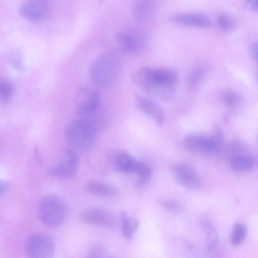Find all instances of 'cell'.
Masks as SVG:
<instances>
[{
  "mask_svg": "<svg viewBox=\"0 0 258 258\" xmlns=\"http://www.w3.org/2000/svg\"><path fill=\"white\" fill-rule=\"evenodd\" d=\"M9 187V183L6 180H1L0 183V194L1 196L5 194Z\"/></svg>",
  "mask_w": 258,
  "mask_h": 258,
  "instance_id": "31",
  "label": "cell"
},
{
  "mask_svg": "<svg viewBox=\"0 0 258 258\" xmlns=\"http://www.w3.org/2000/svg\"><path fill=\"white\" fill-rule=\"evenodd\" d=\"M99 104V94L93 88L83 86L77 90L74 105L78 114L83 116L90 115L96 111Z\"/></svg>",
  "mask_w": 258,
  "mask_h": 258,
  "instance_id": "7",
  "label": "cell"
},
{
  "mask_svg": "<svg viewBox=\"0 0 258 258\" xmlns=\"http://www.w3.org/2000/svg\"><path fill=\"white\" fill-rule=\"evenodd\" d=\"M118 49L123 54H128L138 49V41L134 35L129 32L119 31L115 34Z\"/></svg>",
  "mask_w": 258,
  "mask_h": 258,
  "instance_id": "16",
  "label": "cell"
},
{
  "mask_svg": "<svg viewBox=\"0 0 258 258\" xmlns=\"http://www.w3.org/2000/svg\"><path fill=\"white\" fill-rule=\"evenodd\" d=\"M200 224L206 236V248L211 250L216 247L219 241L217 231L213 224L207 220H202Z\"/></svg>",
  "mask_w": 258,
  "mask_h": 258,
  "instance_id": "19",
  "label": "cell"
},
{
  "mask_svg": "<svg viewBox=\"0 0 258 258\" xmlns=\"http://www.w3.org/2000/svg\"><path fill=\"white\" fill-rule=\"evenodd\" d=\"M254 164L253 159L245 155H241L232 158L230 165L231 168L236 171L247 170L251 169Z\"/></svg>",
  "mask_w": 258,
  "mask_h": 258,
  "instance_id": "20",
  "label": "cell"
},
{
  "mask_svg": "<svg viewBox=\"0 0 258 258\" xmlns=\"http://www.w3.org/2000/svg\"><path fill=\"white\" fill-rule=\"evenodd\" d=\"M96 129L94 122L85 116L70 121L66 126L64 136L68 143L78 149H86L94 142Z\"/></svg>",
  "mask_w": 258,
  "mask_h": 258,
  "instance_id": "3",
  "label": "cell"
},
{
  "mask_svg": "<svg viewBox=\"0 0 258 258\" xmlns=\"http://www.w3.org/2000/svg\"><path fill=\"white\" fill-rule=\"evenodd\" d=\"M250 52L253 59L258 66V41L252 43L250 47Z\"/></svg>",
  "mask_w": 258,
  "mask_h": 258,
  "instance_id": "29",
  "label": "cell"
},
{
  "mask_svg": "<svg viewBox=\"0 0 258 258\" xmlns=\"http://www.w3.org/2000/svg\"><path fill=\"white\" fill-rule=\"evenodd\" d=\"M138 161L127 152L121 151L115 156L114 164L119 171L134 173Z\"/></svg>",
  "mask_w": 258,
  "mask_h": 258,
  "instance_id": "17",
  "label": "cell"
},
{
  "mask_svg": "<svg viewBox=\"0 0 258 258\" xmlns=\"http://www.w3.org/2000/svg\"><path fill=\"white\" fill-rule=\"evenodd\" d=\"M182 144L191 153L205 157L217 155L220 150L211 135L200 133L186 135L183 139Z\"/></svg>",
  "mask_w": 258,
  "mask_h": 258,
  "instance_id": "5",
  "label": "cell"
},
{
  "mask_svg": "<svg viewBox=\"0 0 258 258\" xmlns=\"http://www.w3.org/2000/svg\"><path fill=\"white\" fill-rule=\"evenodd\" d=\"M204 76V71L202 68H198L191 74L189 79V84L195 87L198 86Z\"/></svg>",
  "mask_w": 258,
  "mask_h": 258,
  "instance_id": "27",
  "label": "cell"
},
{
  "mask_svg": "<svg viewBox=\"0 0 258 258\" xmlns=\"http://www.w3.org/2000/svg\"><path fill=\"white\" fill-rule=\"evenodd\" d=\"M81 220L84 223L114 229L117 225L115 215L111 212L98 207L84 210L80 214Z\"/></svg>",
  "mask_w": 258,
  "mask_h": 258,
  "instance_id": "8",
  "label": "cell"
},
{
  "mask_svg": "<svg viewBox=\"0 0 258 258\" xmlns=\"http://www.w3.org/2000/svg\"><path fill=\"white\" fill-rule=\"evenodd\" d=\"M108 258H114V257H108Z\"/></svg>",
  "mask_w": 258,
  "mask_h": 258,
  "instance_id": "32",
  "label": "cell"
},
{
  "mask_svg": "<svg viewBox=\"0 0 258 258\" xmlns=\"http://www.w3.org/2000/svg\"><path fill=\"white\" fill-rule=\"evenodd\" d=\"M161 206L166 210L174 213H180L182 209L176 201L171 200H164L160 202Z\"/></svg>",
  "mask_w": 258,
  "mask_h": 258,
  "instance_id": "26",
  "label": "cell"
},
{
  "mask_svg": "<svg viewBox=\"0 0 258 258\" xmlns=\"http://www.w3.org/2000/svg\"><path fill=\"white\" fill-rule=\"evenodd\" d=\"M37 214L39 220L44 225L50 227H58L61 225L67 218L68 206L60 197L48 195L39 201Z\"/></svg>",
  "mask_w": 258,
  "mask_h": 258,
  "instance_id": "4",
  "label": "cell"
},
{
  "mask_svg": "<svg viewBox=\"0 0 258 258\" xmlns=\"http://www.w3.org/2000/svg\"><path fill=\"white\" fill-rule=\"evenodd\" d=\"M135 101L139 109L150 116L159 126L163 125L164 121V112L162 107L155 100L136 94Z\"/></svg>",
  "mask_w": 258,
  "mask_h": 258,
  "instance_id": "11",
  "label": "cell"
},
{
  "mask_svg": "<svg viewBox=\"0 0 258 258\" xmlns=\"http://www.w3.org/2000/svg\"><path fill=\"white\" fill-rule=\"evenodd\" d=\"M134 173L138 177L137 185L139 187L148 181L151 176V171L150 167L146 164L140 161L138 162Z\"/></svg>",
  "mask_w": 258,
  "mask_h": 258,
  "instance_id": "22",
  "label": "cell"
},
{
  "mask_svg": "<svg viewBox=\"0 0 258 258\" xmlns=\"http://www.w3.org/2000/svg\"><path fill=\"white\" fill-rule=\"evenodd\" d=\"M119 221L123 236L127 239L132 238L138 228V220L134 217H128L125 212L122 211L120 214Z\"/></svg>",
  "mask_w": 258,
  "mask_h": 258,
  "instance_id": "18",
  "label": "cell"
},
{
  "mask_svg": "<svg viewBox=\"0 0 258 258\" xmlns=\"http://www.w3.org/2000/svg\"><path fill=\"white\" fill-rule=\"evenodd\" d=\"M158 9L157 2L138 1L133 5L132 11L135 19L140 22H147L152 20Z\"/></svg>",
  "mask_w": 258,
  "mask_h": 258,
  "instance_id": "14",
  "label": "cell"
},
{
  "mask_svg": "<svg viewBox=\"0 0 258 258\" xmlns=\"http://www.w3.org/2000/svg\"><path fill=\"white\" fill-rule=\"evenodd\" d=\"M80 159L76 152L67 150L61 158L48 169L49 173L58 177H69L74 175L78 171Z\"/></svg>",
  "mask_w": 258,
  "mask_h": 258,
  "instance_id": "10",
  "label": "cell"
},
{
  "mask_svg": "<svg viewBox=\"0 0 258 258\" xmlns=\"http://www.w3.org/2000/svg\"><path fill=\"white\" fill-rule=\"evenodd\" d=\"M222 99L225 104L229 108H237L242 103L241 95L232 90H226L222 94Z\"/></svg>",
  "mask_w": 258,
  "mask_h": 258,
  "instance_id": "21",
  "label": "cell"
},
{
  "mask_svg": "<svg viewBox=\"0 0 258 258\" xmlns=\"http://www.w3.org/2000/svg\"><path fill=\"white\" fill-rule=\"evenodd\" d=\"M90 194L101 197H112L118 195V190L112 184L99 181H91L85 186Z\"/></svg>",
  "mask_w": 258,
  "mask_h": 258,
  "instance_id": "15",
  "label": "cell"
},
{
  "mask_svg": "<svg viewBox=\"0 0 258 258\" xmlns=\"http://www.w3.org/2000/svg\"><path fill=\"white\" fill-rule=\"evenodd\" d=\"M247 234V228L245 225L237 223L234 226L231 238L233 245H239L245 239Z\"/></svg>",
  "mask_w": 258,
  "mask_h": 258,
  "instance_id": "23",
  "label": "cell"
},
{
  "mask_svg": "<svg viewBox=\"0 0 258 258\" xmlns=\"http://www.w3.org/2000/svg\"><path fill=\"white\" fill-rule=\"evenodd\" d=\"M246 5L251 10L258 12V0L248 1L246 3Z\"/></svg>",
  "mask_w": 258,
  "mask_h": 258,
  "instance_id": "30",
  "label": "cell"
},
{
  "mask_svg": "<svg viewBox=\"0 0 258 258\" xmlns=\"http://www.w3.org/2000/svg\"><path fill=\"white\" fill-rule=\"evenodd\" d=\"M217 22L219 27L225 32H230L234 28V20L226 14H219L217 18Z\"/></svg>",
  "mask_w": 258,
  "mask_h": 258,
  "instance_id": "25",
  "label": "cell"
},
{
  "mask_svg": "<svg viewBox=\"0 0 258 258\" xmlns=\"http://www.w3.org/2000/svg\"><path fill=\"white\" fill-rule=\"evenodd\" d=\"M25 249L28 258H52L55 246L53 240L49 235L37 232L27 238Z\"/></svg>",
  "mask_w": 258,
  "mask_h": 258,
  "instance_id": "6",
  "label": "cell"
},
{
  "mask_svg": "<svg viewBox=\"0 0 258 258\" xmlns=\"http://www.w3.org/2000/svg\"><path fill=\"white\" fill-rule=\"evenodd\" d=\"M18 12L22 17L27 20L40 21L46 19L50 16L51 6L49 2L46 1H26L20 5Z\"/></svg>",
  "mask_w": 258,
  "mask_h": 258,
  "instance_id": "9",
  "label": "cell"
},
{
  "mask_svg": "<svg viewBox=\"0 0 258 258\" xmlns=\"http://www.w3.org/2000/svg\"><path fill=\"white\" fill-rule=\"evenodd\" d=\"M178 181L183 186L190 189L199 187L201 182L198 175L190 167L182 164H176L171 166Z\"/></svg>",
  "mask_w": 258,
  "mask_h": 258,
  "instance_id": "12",
  "label": "cell"
},
{
  "mask_svg": "<svg viewBox=\"0 0 258 258\" xmlns=\"http://www.w3.org/2000/svg\"><path fill=\"white\" fill-rule=\"evenodd\" d=\"M170 20L180 25L198 28H208L212 24L208 17L199 13L174 14L170 16Z\"/></svg>",
  "mask_w": 258,
  "mask_h": 258,
  "instance_id": "13",
  "label": "cell"
},
{
  "mask_svg": "<svg viewBox=\"0 0 258 258\" xmlns=\"http://www.w3.org/2000/svg\"><path fill=\"white\" fill-rule=\"evenodd\" d=\"M120 70V61L113 52L107 51L96 57L91 64L89 75L92 81L99 86L112 84L117 79Z\"/></svg>",
  "mask_w": 258,
  "mask_h": 258,
  "instance_id": "2",
  "label": "cell"
},
{
  "mask_svg": "<svg viewBox=\"0 0 258 258\" xmlns=\"http://www.w3.org/2000/svg\"><path fill=\"white\" fill-rule=\"evenodd\" d=\"M14 92L13 85L6 79L0 81V100L2 103H6L13 96Z\"/></svg>",
  "mask_w": 258,
  "mask_h": 258,
  "instance_id": "24",
  "label": "cell"
},
{
  "mask_svg": "<svg viewBox=\"0 0 258 258\" xmlns=\"http://www.w3.org/2000/svg\"><path fill=\"white\" fill-rule=\"evenodd\" d=\"M211 136L217 146L220 149L224 141V134L222 131L218 127H216L214 129Z\"/></svg>",
  "mask_w": 258,
  "mask_h": 258,
  "instance_id": "28",
  "label": "cell"
},
{
  "mask_svg": "<svg viewBox=\"0 0 258 258\" xmlns=\"http://www.w3.org/2000/svg\"><path fill=\"white\" fill-rule=\"evenodd\" d=\"M131 77L141 90L152 99L165 101L174 96L178 75L172 69L143 66L133 71Z\"/></svg>",
  "mask_w": 258,
  "mask_h": 258,
  "instance_id": "1",
  "label": "cell"
}]
</instances>
